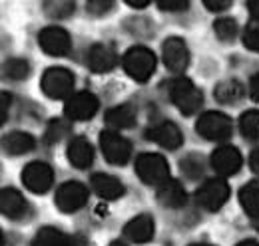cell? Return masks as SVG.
<instances>
[{
	"label": "cell",
	"mask_w": 259,
	"mask_h": 246,
	"mask_svg": "<svg viewBox=\"0 0 259 246\" xmlns=\"http://www.w3.org/2000/svg\"><path fill=\"white\" fill-rule=\"evenodd\" d=\"M124 72L128 74L132 80L136 82H146L148 78H152V74L156 72V56L150 48L144 46H134L122 58Z\"/></svg>",
	"instance_id": "obj_1"
},
{
	"label": "cell",
	"mask_w": 259,
	"mask_h": 246,
	"mask_svg": "<svg viewBox=\"0 0 259 246\" xmlns=\"http://www.w3.org/2000/svg\"><path fill=\"white\" fill-rule=\"evenodd\" d=\"M169 99L184 115H194L203 103V95L188 78H176L169 84Z\"/></svg>",
	"instance_id": "obj_2"
},
{
	"label": "cell",
	"mask_w": 259,
	"mask_h": 246,
	"mask_svg": "<svg viewBox=\"0 0 259 246\" xmlns=\"http://www.w3.org/2000/svg\"><path fill=\"white\" fill-rule=\"evenodd\" d=\"M136 173L146 184L160 187L169 179V165L158 153H142L136 159Z\"/></svg>",
	"instance_id": "obj_3"
},
{
	"label": "cell",
	"mask_w": 259,
	"mask_h": 246,
	"mask_svg": "<svg viewBox=\"0 0 259 246\" xmlns=\"http://www.w3.org/2000/svg\"><path fill=\"white\" fill-rule=\"evenodd\" d=\"M195 131L209 141H227L231 137L233 125L231 119L222 111H207L203 113L197 123H195Z\"/></svg>",
	"instance_id": "obj_4"
},
{
	"label": "cell",
	"mask_w": 259,
	"mask_h": 246,
	"mask_svg": "<svg viewBox=\"0 0 259 246\" xmlns=\"http://www.w3.org/2000/svg\"><path fill=\"white\" fill-rule=\"evenodd\" d=\"M40 88L50 99L70 97L72 90H74V74L66 68H50L44 72Z\"/></svg>",
	"instance_id": "obj_5"
},
{
	"label": "cell",
	"mask_w": 259,
	"mask_h": 246,
	"mask_svg": "<svg viewBox=\"0 0 259 246\" xmlns=\"http://www.w3.org/2000/svg\"><path fill=\"white\" fill-rule=\"evenodd\" d=\"M100 149L110 165H126L132 157L130 141L114 129H106L100 133Z\"/></svg>",
	"instance_id": "obj_6"
},
{
	"label": "cell",
	"mask_w": 259,
	"mask_h": 246,
	"mask_svg": "<svg viewBox=\"0 0 259 246\" xmlns=\"http://www.w3.org/2000/svg\"><path fill=\"white\" fill-rule=\"evenodd\" d=\"M229 199V184L224 179H209L195 191V201L205 211H220Z\"/></svg>",
	"instance_id": "obj_7"
},
{
	"label": "cell",
	"mask_w": 259,
	"mask_h": 246,
	"mask_svg": "<svg viewBox=\"0 0 259 246\" xmlns=\"http://www.w3.org/2000/svg\"><path fill=\"white\" fill-rule=\"evenodd\" d=\"M88 201V189L86 184L78 183V181H68V183L60 184L54 197L56 207L62 213H76L80 211Z\"/></svg>",
	"instance_id": "obj_8"
},
{
	"label": "cell",
	"mask_w": 259,
	"mask_h": 246,
	"mask_svg": "<svg viewBox=\"0 0 259 246\" xmlns=\"http://www.w3.org/2000/svg\"><path fill=\"white\" fill-rule=\"evenodd\" d=\"M100 101L92 92H78L72 93L66 99V117L72 121H86L96 115Z\"/></svg>",
	"instance_id": "obj_9"
},
{
	"label": "cell",
	"mask_w": 259,
	"mask_h": 246,
	"mask_svg": "<svg viewBox=\"0 0 259 246\" xmlns=\"http://www.w3.org/2000/svg\"><path fill=\"white\" fill-rule=\"evenodd\" d=\"M22 183L28 191L32 193H46L52 183H54V173H52V167L42 163V161H34L28 163L24 169H22Z\"/></svg>",
	"instance_id": "obj_10"
},
{
	"label": "cell",
	"mask_w": 259,
	"mask_h": 246,
	"mask_svg": "<svg viewBox=\"0 0 259 246\" xmlns=\"http://www.w3.org/2000/svg\"><path fill=\"white\" fill-rule=\"evenodd\" d=\"M162 56L163 64L169 72L174 74H182L188 64H190V52H188V46L182 38H167L162 46Z\"/></svg>",
	"instance_id": "obj_11"
},
{
	"label": "cell",
	"mask_w": 259,
	"mask_h": 246,
	"mask_svg": "<svg viewBox=\"0 0 259 246\" xmlns=\"http://www.w3.org/2000/svg\"><path fill=\"white\" fill-rule=\"evenodd\" d=\"M38 44L40 48L48 54V56H66L72 48V40H70V34L58 26H50V28H44L38 36Z\"/></svg>",
	"instance_id": "obj_12"
},
{
	"label": "cell",
	"mask_w": 259,
	"mask_h": 246,
	"mask_svg": "<svg viewBox=\"0 0 259 246\" xmlns=\"http://www.w3.org/2000/svg\"><path fill=\"white\" fill-rule=\"evenodd\" d=\"M243 165V157L239 153L237 147L233 145H222L211 153V167L215 173L224 175V177H231L235 175Z\"/></svg>",
	"instance_id": "obj_13"
},
{
	"label": "cell",
	"mask_w": 259,
	"mask_h": 246,
	"mask_svg": "<svg viewBox=\"0 0 259 246\" xmlns=\"http://www.w3.org/2000/svg\"><path fill=\"white\" fill-rule=\"evenodd\" d=\"M146 137H148L150 141L162 145L163 149H169V151L178 149V147L182 145V141H184V135H182L180 127L171 121H162V123L152 125V127L146 131Z\"/></svg>",
	"instance_id": "obj_14"
},
{
	"label": "cell",
	"mask_w": 259,
	"mask_h": 246,
	"mask_svg": "<svg viewBox=\"0 0 259 246\" xmlns=\"http://www.w3.org/2000/svg\"><path fill=\"white\" fill-rule=\"evenodd\" d=\"M154 230H156V226H154V218L152 216L138 215L126 222L124 236L132 242H136V244H146V242H150L154 238Z\"/></svg>",
	"instance_id": "obj_15"
},
{
	"label": "cell",
	"mask_w": 259,
	"mask_h": 246,
	"mask_svg": "<svg viewBox=\"0 0 259 246\" xmlns=\"http://www.w3.org/2000/svg\"><path fill=\"white\" fill-rule=\"evenodd\" d=\"M0 211L10 220H20L28 215V203L16 189H2L0 193Z\"/></svg>",
	"instance_id": "obj_16"
},
{
	"label": "cell",
	"mask_w": 259,
	"mask_h": 246,
	"mask_svg": "<svg viewBox=\"0 0 259 246\" xmlns=\"http://www.w3.org/2000/svg\"><path fill=\"white\" fill-rule=\"evenodd\" d=\"M86 61H88V68L96 74H106V72H112L118 64V56L114 52V48L106 46V44H96L90 48L88 56H86Z\"/></svg>",
	"instance_id": "obj_17"
},
{
	"label": "cell",
	"mask_w": 259,
	"mask_h": 246,
	"mask_svg": "<svg viewBox=\"0 0 259 246\" xmlns=\"http://www.w3.org/2000/svg\"><path fill=\"white\" fill-rule=\"evenodd\" d=\"M66 155H68V161L78 169H88L92 165V161H94V149L88 143V139H84V137L70 139Z\"/></svg>",
	"instance_id": "obj_18"
},
{
	"label": "cell",
	"mask_w": 259,
	"mask_h": 246,
	"mask_svg": "<svg viewBox=\"0 0 259 246\" xmlns=\"http://www.w3.org/2000/svg\"><path fill=\"white\" fill-rule=\"evenodd\" d=\"M92 189L100 199L104 201H116L124 195V184L120 183V179L112 177V175H106V173H96L92 177Z\"/></svg>",
	"instance_id": "obj_19"
},
{
	"label": "cell",
	"mask_w": 259,
	"mask_h": 246,
	"mask_svg": "<svg viewBox=\"0 0 259 246\" xmlns=\"http://www.w3.org/2000/svg\"><path fill=\"white\" fill-rule=\"evenodd\" d=\"M158 201L160 205L167 207V209H180L186 205V191L180 181L176 179H167L165 183L158 187Z\"/></svg>",
	"instance_id": "obj_20"
},
{
	"label": "cell",
	"mask_w": 259,
	"mask_h": 246,
	"mask_svg": "<svg viewBox=\"0 0 259 246\" xmlns=\"http://www.w3.org/2000/svg\"><path fill=\"white\" fill-rule=\"evenodd\" d=\"M34 145H36L34 137L24 131H12L2 137V149L8 155H24L32 151Z\"/></svg>",
	"instance_id": "obj_21"
},
{
	"label": "cell",
	"mask_w": 259,
	"mask_h": 246,
	"mask_svg": "<svg viewBox=\"0 0 259 246\" xmlns=\"http://www.w3.org/2000/svg\"><path fill=\"white\" fill-rule=\"evenodd\" d=\"M239 205L249 216H259V179H253L239 189Z\"/></svg>",
	"instance_id": "obj_22"
},
{
	"label": "cell",
	"mask_w": 259,
	"mask_h": 246,
	"mask_svg": "<svg viewBox=\"0 0 259 246\" xmlns=\"http://www.w3.org/2000/svg\"><path fill=\"white\" fill-rule=\"evenodd\" d=\"M72 238L74 236H68L54 226H44L36 232L32 246H72Z\"/></svg>",
	"instance_id": "obj_23"
},
{
	"label": "cell",
	"mask_w": 259,
	"mask_h": 246,
	"mask_svg": "<svg viewBox=\"0 0 259 246\" xmlns=\"http://www.w3.org/2000/svg\"><path fill=\"white\" fill-rule=\"evenodd\" d=\"M106 123L112 129H128V127H132L136 123V111H134V107L128 105V103L116 105V107H112L106 113Z\"/></svg>",
	"instance_id": "obj_24"
},
{
	"label": "cell",
	"mask_w": 259,
	"mask_h": 246,
	"mask_svg": "<svg viewBox=\"0 0 259 246\" xmlns=\"http://www.w3.org/2000/svg\"><path fill=\"white\" fill-rule=\"evenodd\" d=\"M213 95L220 103H237L241 97H243V86L237 82V80H226V82H220L213 90Z\"/></svg>",
	"instance_id": "obj_25"
},
{
	"label": "cell",
	"mask_w": 259,
	"mask_h": 246,
	"mask_svg": "<svg viewBox=\"0 0 259 246\" xmlns=\"http://www.w3.org/2000/svg\"><path fill=\"white\" fill-rule=\"evenodd\" d=\"M239 131L245 139L249 141H259V111L257 109H251V111H245L241 117H239Z\"/></svg>",
	"instance_id": "obj_26"
},
{
	"label": "cell",
	"mask_w": 259,
	"mask_h": 246,
	"mask_svg": "<svg viewBox=\"0 0 259 246\" xmlns=\"http://www.w3.org/2000/svg\"><path fill=\"white\" fill-rule=\"evenodd\" d=\"M2 72H4V76L10 78V80H26V76L30 74V66H28L26 60L12 58V60L4 61Z\"/></svg>",
	"instance_id": "obj_27"
},
{
	"label": "cell",
	"mask_w": 259,
	"mask_h": 246,
	"mask_svg": "<svg viewBox=\"0 0 259 246\" xmlns=\"http://www.w3.org/2000/svg\"><path fill=\"white\" fill-rule=\"evenodd\" d=\"M70 131H72V125L66 119H52L48 123V129H46L44 137H46L48 143H58V141H62L64 137L70 135Z\"/></svg>",
	"instance_id": "obj_28"
},
{
	"label": "cell",
	"mask_w": 259,
	"mask_h": 246,
	"mask_svg": "<svg viewBox=\"0 0 259 246\" xmlns=\"http://www.w3.org/2000/svg\"><path fill=\"white\" fill-rule=\"evenodd\" d=\"M74 10V0H46L44 12L52 18H66Z\"/></svg>",
	"instance_id": "obj_29"
},
{
	"label": "cell",
	"mask_w": 259,
	"mask_h": 246,
	"mask_svg": "<svg viewBox=\"0 0 259 246\" xmlns=\"http://www.w3.org/2000/svg\"><path fill=\"white\" fill-rule=\"evenodd\" d=\"M213 32H215V36H218L222 42H229V40H233L235 34H237V22L231 20V18H218V20L213 22Z\"/></svg>",
	"instance_id": "obj_30"
},
{
	"label": "cell",
	"mask_w": 259,
	"mask_h": 246,
	"mask_svg": "<svg viewBox=\"0 0 259 246\" xmlns=\"http://www.w3.org/2000/svg\"><path fill=\"white\" fill-rule=\"evenodd\" d=\"M180 169L188 179H197L203 173V163H201V159L197 155H188L186 159H182Z\"/></svg>",
	"instance_id": "obj_31"
},
{
	"label": "cell",
	"mask_w": 259,
	"mask_h": 246,
	"mask_svg": "<svg viewBox=\"0 0 259 246\" xmlns=\"http://www.w3.org/2000/svg\"><path fill=\"white\" fill-rule=\"evenodd\" d=\"M243 44L247 50L259 52V18H251V22L243 30Z\"/></svg>",
	"instance_id": "obj_32"
},
{
	"label": "cell",
	"mask_w": 259,
	"mask_h": 246,
	"mask_svg": "<svg viewBox=\"0 0 259 246\" xmlns=\"http://www.w3.org/2000/svg\"><path fill=\"white\" fill-rule=\"evenodd\" d=\"M114 8V0H86V10L94 16H104Z\"/></svg>",
	"instance_id": "obj_33"
},
{
	"label": "cell",
	"mask_w": 259,
	"mask_h": 246,
	"mask_svg": "<svg viewBox=\"0 0 259 246\" xmlns=\"http://www.w3.org/2000/svg\"><path fill=\"white\" fill-rule=\"evenodd\" d=\"M156 2L162 10H167V12H182L190 4V0H156Z\"/></svg>",
	"instance_id": "obj_34"
},
{
	"label": "cell",
	"mask_w": 259,
	"mask_h": 246,
	"mask_svg": "<svg viewBox=\"0 0 259 246\" xmlns=\"http://www.w3.org/2000/svg\"><path fill=\"white\" fill-rule=\"evenodd\" d=\"M233 0H203V4L211 10V12H224L231 6Z\"/></svg>",
	"instance_id": "obj_35"
},
{
	"label": "cell",
	"mask_w": 259,
	"mask_h": 246,
	"mask_svg": "<svg viewBox=\"0 0 259 246\" xmlns=\"http://www.w3.org/2000/svg\"><path fill=\"white\" fill-rule=\"evenodd\" d=\"M249 95H251V99L259 101V72L253 74L249 80Z\"/></svg>",
	"instance_id": "obj_36"
},
{
	"label": "cell",
	"mask_w": 259,
	"mask_h": 246,
	"mask_svg": "<svg viewBox=\"0 0 259 246\" xmlns=\"http://www.w3.org/2000/svg\"><path fill=\"white\" fill-rule=\"evenodd\" d=\"M249 167H251V171H253V173H257L259 175V147L253 151V153L249 155Z\"/></svg>",
	"instance_id": "obj_37"
},
{
	"label": "cell",
	"mask_w": 259,
	"mask_h": 246,
	"mask_svg": "<svg viewBox=\"0 0 259 246\" xmlns=\"http://www.w3.org/2000/svg\"><path fill=\"white\" fill-rule=\"evenodd\" d=\"M247 8L253 18H259V0H247Z\"/></svg>",
	"instance_id": "obj_38"
},
{
	"label": "cell",
	"mask_w": 259,
	"mask_h": 246,
	"mask_svg": "<svg viewBox=\"0 0 259 246\" xmlns=\"http://www.w3.org/2000/svg\"><path fill=\"white\" fill-rule=\"evenodd\" d=\"M128 6H132V8H146L152 0H124Z\"/></svg>",
	"instance_id": "obj_39"
},
{
	"label": "cell",
	"mask_w": 259,
	"mask_h": 246,
	"mask_svg": "<svg viewBox=\"0 0 259 246\" xmlns=\"http://www.w3.org/2000/svg\"><path fill=\"white\" fill-rule=\"evenodd\" d=\"M6 99H10V97H8V93L4 92L2 93V123L6 121Z\"/></svg>",
	"instance_id": "obj_40"
},
{
	"label": "cell",
	"mask_w": 259,
	"mask_h": 246,
	"mask_svg": "<svg viewBox=\"0 0 259 246\" xmlns=\"http://www.w3.org/2000/svg\"><path fill=\"white\" fill-rule=\"evenodd\" d=\"M72 246H86V242H84L82 238H78V236H74V238H72Z\"/></svg>",
	"instance_id": "obj_41"
},
{
	"label": "cell",
	"mask_w": 259,
	"mask_h": 246,
	"mask_svg": "<svg viewBox=\"0 0 259 246\" xmlns=\"http://www.w3.org/2000/svg\"><path fill=\"white\" fill-rule=\"evenodd\" d=\"M237 246H259V242H255V240H241Z\"/></svg>",
	"instance_id": "obj_42"
},
{
	"label": "cell",
	"mask_w": 259,
	"mask_h": 246,
	"mask_svg": "<svg viewBox=\"0 0 259 246\" xmlns=\"http://www.w3.org/2000/svg\"><path fill=\"white\" fill-rule=\"evenodd\" d=\"M110 246H126V244H124L122 240H112V242H110Z\"/></svg>",
	"instance_id": "obj_43"
},
{
	"label": "cell",
	"mask_w": 259,
	"mask_h": 246,
	"mask_svg": "<svg viewBox=\"0 0 259 246\" xmlns=\"http://www.w3.org/2000/svg\"><path fill=\"white\" fill-rule=\"evenodd\" d=\"M190 246H211V244H190Z\"/></svg>",
	"instance_id": "obj_44"
},
{
	"label": "cell",
	"mask_w": 259,
	"mask_h": 246,
	"mask_svg": "<svg viewBox=\"0 0 259 246\" xmlns=\"http://www.w3.org/2000/svg\"><path fill=\"white\" fill-rule=\"evenodd\" d=\"M257 230H259V224H257Z\"/></svg>",
	"instance_id": "obj_45"
}]
</instances>
